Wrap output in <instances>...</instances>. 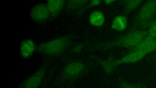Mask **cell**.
<instances>
[{
    "label": "cell",
    "instance_id": "30bf717a",
    "mask_svg": "<svg viewBox=\"0 0 156 88\" xmlns=\"http://www.w3.org/2000/svg\"><path fill=\"white\" fill-rule=\"evenodd\" d=\"M88 20L89 23L91 26L98 28L104 25L105 21V17L103 12L96 10L90 13Z\"/></svg>",
    "mask_w": 156,
    "mask_h": 88
},
{
    "label": "cell",
    "instance_id": "3957f363",
    "mask_svg": "<svg viewBox=\"0 0 156 88\" xmlns=\"http://www.w3.org/2000/svg\"><path fill=\"white\" fill-rule=\"evenodd\" d=\"M74 38L73 35H66L42 43L38 46V51L49 56L60 55L68 49Z\"/></svg>",
    "mask_w": 156,
    "mask_h": 88
},
{
    "label": "cell",
    "instance_id": "6da1fadb",
    "mask_svg": "<svg viewBox=\"0 0 156 88\" xmlns=\"http://www.w3.org/2000/svg\"><path fill=\"white\" fill-rule=\"evenodd\" d=\"M90 59H74L67 62L56 79V85L58 86L73 85L77 81L94 70L98 65Z\"/></svg>",
    "mask_w": 156,
    "mask_h": 88
},
{
    "label": "cell",
    "instance_id": "e0dca14e",
    "mask_svg": "<svg viewBox=\"0 0 156 88\" xmlns=\"http://www.w3.org/2000/svg\"><path fill=\"white\" fill-rule=\"evenodd\" d=\"M149 26L147 35L156 38V20L152 22Z\"/></svg>",
    "mask_w": 156,
    "mask_h": 88
},
{
    "label": "cell",
    "instance_id": "8fae6325",
    "mask_svg": "<svg viewBox=\"0 0 156 88\" xmlns=\"http://www.w3.org/2000/svg\"><path fill=\"white\" fill-rule=\"evenodd\" d=\"M128 24L127 16L124 14L116 16L112 20L111 27L115 31H121L126 28Z\"/></svg>",
    "mask_w": 156,
    "mask_h": 88
},
{
    "label": "cell",
    "instance_id": "ba28073f",
    "mask_svg": "<svg viewBox=\"0 0 156 88\" xmlns=\"http://www.w3.org/2000/svg\"><path fill=\"white\" fill-rule=\"evenodd\" d=\"M36 46L34 41L30 39L23 40L20 45V53L21 56L23 58L30 57L34 53Z\"/></svg>",
    "mask_w": 156,
    "mask_h": 88
},
{
    "label": "cell",
    "instance_id": "5b68a950",
    "mask_svg": "<svg viewBox=\"0 0 156 88\" xmlns=\"http://www.w3.org/2000/svg\"><path fill=\"white\" fill-rule=\"evenodd\" d=\"M156 13V0L147 1L142 6L136 18V22L141 27L149 26Z\"/></svg>",
    "mask_w": 156,
    "mask_h": 88
},
{
    "label": "cell",
    "instance_id": "d6986e66",
    "mask_svg": "<svg viewBox=\"0 0 156 88\" xmlns=\"http://www.w3.org/2000/svg\"><path fill=\"white\" fill-rule=\"evenodd\" d=\"M115 0H104L103 1L104 3L106 5H108L111 4L115 2Z\"/></svg>",
    "mask_w": 156,
    "mask_h": 88
},
{
    "label": "cell",
    "instance_id": "8992f818",
    "mask_svg": "<svg viewBox=\"0 0 156 88\" xmlns=\"http://www.w3.org/2000/svg\"><path fill=\"white\" fill-rule=\"evenodd\" d=\"M30 16L35 21L42 22L50 16L46 3H38L34 5L30 12Z\"/></svg>",
    "mask_w": 156,
    "mask_h": 88
},
{
    "label": "cell",
    "instance_id": "9c48e42d",
    "mask_svg": "<svg viewBox=\"0 0 156 88\" xmlns=\"http://www.w3.org/2000/svg\"><path fill=\"white\" fill-rule=\"evenodd\" d=\"M65 4V1L62 0H48L46 3L50 16L53 17L56 16L60 14Z\"/></svg>",
    "mask_w": 156,
    "mask_h": 88
},
{
    "label": "cell",
    "instance_id": "52a82bcc",
    "mask_svg": "<svg viewBox=\"0 0 156 88\" xmlns=\"http://www.w3.org/2000/svg\"><path fill=\"white\" fill-rule=\"evenodd\" d=\"M156 50V38L148 35L133 50H137L141 51L146 54Z\"/></svg>",
    "mask_w": 156,
    "mask_h": 88
},
{
    "label": "cell",
    "instance_id": "2e32d148",
    "mask_svg": "<svg viewBox=\"0 0 156 88\" xmlns=\"http://www.w3.org/2000/svg\"><path fill=\"white\" fill-rule=\"evenodd\" d=\"M87 44V42L79 43L73 47L71 51L76 54H79L83 51Z\"/></svg>",
    "mask_w": 156,
    "mask_h": 88
},
{
    "label": "cell",
    "instance_id": "4fadbf2b",
    "mask_svg": "<svg viewBox=\"0 0 156 88\" xmlns=\"http://www.w3.org/2000/svg\"><path fill=\"white\" fill-rule=\"evenodd\" d=\"M117 81L118 88H147L143 83H131L126 81L120 76L118 77Z\"/></svg>",
    "mask_w": 156,
    "mask_h": 88
},
{
    "label": "cell",
    "instance_id": "7c38bea8",
    "mask_svg": "<svg viewBox=\"0 0 156 88\" xmlns=\"http://www.w3.org/2000/svg\"><path fill=\"white\" fill-rule=\"evenodd\" d=\"M142 0H126L122 1L124 9L123 14L127 16L137 8L142 3Z\"/></svg>",
    "mask_w": 156,
    "mask_h": 88
},
{
    "label": "cell",
    "instance_id": "7a4b0ae2",
    "mask_svg": "<svg viewBox=\"0 0 156 88\" xmlns=\"http://www.w3.org/2000/svg\"><path fill=\"white\" fill-rule=\"evenodd\" d=\"M146 55V54L141 51L134 50L118 59L113 57L112 56L106 59L92 55L90 56L89 57L102 68L104 72L105 77L106 78L118 66L124 64L138 62Z\"/></svg>",
    "mask_w": 156,
    "mask_h": 88
},
{
    "label": "cell",
    "instance_id": "9a60e30c",
    "mask_svg": "<svg viewBox=\"0 0 156 88\" xmlns=\"http://www.w3.org/2000/svg\"><path fill=\"white\" fill-rule=\"evenodd\" d=\"M102 1L99 0L89 1L80 9L76 12L77 15L80 16L83 14L87 10L100 5Z\"/></svg>",
    "mask_w": 156,
    "mask_h": 88
},
{
    "label": "cell",
    "instance_id": "ac0fdd59",
    "mask_svg": "<svg viewBox=\"0 0 156 88\" xmlns=\"http://www.w3.org/2000/svg\"><path fill=\"white\" fill-rule=\"evenodd\" d=\"M51 75L48 76L47 79H45V81L44 82L41 86L39 88H47L48 83H49L50 81L51 80Z\"/></svg>",
    "mask_w": 156,
    "mask_h": 88
},
{
    "label": "cell",
    "instance_id": "5bb4252c",
    "mask_svg": "<svg viewBox=\"0 0 156 88\" xmlns=\"http://www.w3.org/2000/svg\"><path fill=\"white\" fill-rule=\"evenodd\" d=\"M89 1L84 0H69L67 4V8L70 12L76 11L80 9Z\"/></svg>",
    "mask_w": 156,
    "mask_h": 88
},
{
    "label": "cell",
    "instance_id": "277c9868",
    "mask_svg": "<svg viewBox=\"0 0 156 88\" xmlns=\"http://www.w3.org/2000/svg\"><path fill=\"white\" fill-rule=\"evenodd\" d=\"M48 64L47 61L44 62L35 72L20 82L17 88H39L45 78Z\"/></svg>",
    "mask_w": 156,
    "mask_h": 88
}]
</instances>
